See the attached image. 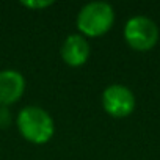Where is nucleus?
Listing matches in <instances>:
<instances>
[{
	"label": "nucleus",
	"instance_id": "nucleus-2",
	"mask_svg": "<svg viewBox=\"0 0 160 160\" xmlns=\"http://www.w3.org/2000/svg\"><path fill=\"white\" fill-rule=\"evenodd\" d=\"M78 33L88 38H99L110 32L115 24V10L107 2L85 3L75 18Z\"/></svg>",
	"mask_w": 160,
	"mask_h": 160
},
{
	"label": "nucleus",
	"instance_id": "nucleus-6",
	"mask_svg": "<svg viewBox=\"0 0 160 160\" xmlns=\"http://www.w3.org/2000/svg\"><path fill=\"white\" fill-rule=\"evenodd\" d=\"M90 53H91L90 41L80 33L68 35L61 44V49H60V55H61L63 61L71 68L83 66L88 61Z\"/></svg>",
	"mask_w": 160,
	"mask_h": 160
},
{
	"label": "nucleus",
	"instance_id": "nucleus-7",
	"mask_svg": "<svg viewBox=\"0 0 160 160\" xmlns=\"http://www.w3.org/2000/svg\"><path fill=\"white\" fill-rule=\"evenodd\" d=\"M21 5L28 10H44L52 7L53 2L52 0H27V2H21Z\"/></svg>",
	"mask_w": 160,
	"mask_h": 160
},
{
	"label": "nucleus",
	"instance_id": "nucleus-4",
	"mask_svg": "<svg viewBox=\"0 0 160 160\" xmlns=\"http://www.w3.org/2000/svg\"><path fill=\"white\" fill-rule=\"evenodd\" d=\"M101 102L105 113L112 118H127L133 113L137 107L133 91L122 83L108 85L102 91Z\"/></svg>",
	"mask_w": 160,
	"mask_h": 160
},
{
	"label": "nucleus",
	"instance_id": "nucleus-5",
	"mask_svg": "<svg viewBox=\"0 0 160 160\" xmlns=\"http://www.w3.org/2000/svg\"><path fill=\"white\" fill-rule=\"evenodd\" d=\"M25 77L16 69L0 71V107H11L25 93Z\"/></svg>",
	"mask_w": 160,
	"mask_h": 160
},
{
	"label": "nucleus",
	"instance_id": "nucleus-3",
	"mask_svg": "<svg viewBox=\"0 0 160 160\" xmlns=\"http://www.w3.org/2000/svg\"><path fill=\"white\" fill-rule=\"evenodd\" d=\"M124 41L137 52H148L158 42V27L146 16H133L124 25Z\"/></svg>",
	"mask_w": 160,
	"mask_h": 160
},
{
	"label": "nucleus",
	"instance_id": "nucleus-8",
	"mask_svg": "<svg viewBox=\"0 0 160 160\" xmlns=\"http://www.w3.org/2000/svg\"><path fill=\"white\" fill-rule=\"evenodd\" d=\"M11 113L8 107H0V129H7L11 124Z\"/></svg>",
	"mask_w": 160,
	"mask_h": 160
},
{
	"label": "nucleus",
	"instance_id": "nucleus-1",
	"mask_svg": "<svg viewBox=\"0 0 160 160\" xmlns=\"http://www.w3.org/2000/svg\"><path fill=\"white\" fill-rule=\"evenodd\" d=\"M16 126L22 138L33 144H46L55 133L53 118L47 110L38 105L24 107L16 116Z\"/></svg>",
	"mask_w": 160,
	"mask_h": 160
}]
</instances>
